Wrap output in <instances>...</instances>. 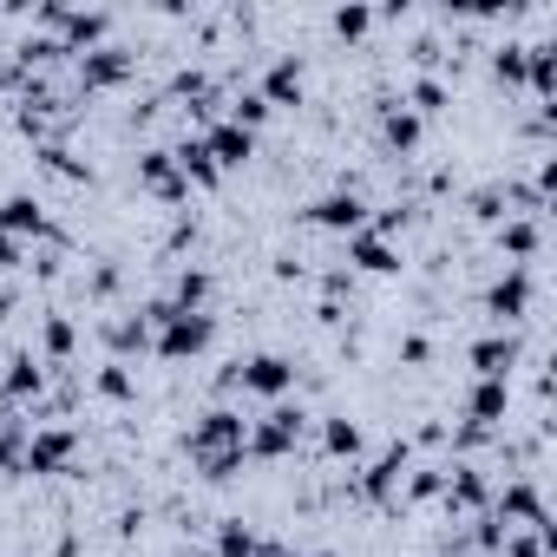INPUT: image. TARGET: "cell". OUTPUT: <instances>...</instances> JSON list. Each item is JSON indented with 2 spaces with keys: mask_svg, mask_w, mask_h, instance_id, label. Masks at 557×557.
<instances>
[{
  "mask_svg": "<svg viewBox=\"0 0 557 557\" xmlns=\"http://www.w3.org/2000/svg\"><path fill=\"white\" fill-rule=\"evenodd\" d=\"M269 119V106H262V92H243L236 106H230V125H243V132H256Z\"/></svg>",
  "mask_w": 557,
  "mask_h": 557,
  "instance_id": "28",
  "label": "cell"
},
{
  "mask_svg": "<svg viewBox=\"0 0 557 557\" xmlns=\"http://www.w3.org/2000/svg\"><path fill=\"white\" fill-rule=\"evenodd\" d=\"M0 426H8V400H0Z\"/></svg>",
  "mask_w": 557,
  "mask_h": 557,
  "instance_id": "43",
  "label": "cell"
},
{
  "mask_svg": "<svg viewBox=\"0 0 557 557\" xmlns=\"http://www.w3.org/2000/svg\"><path fill=\"white\" fill-rule=\"evenodd\" d=\"M40 394H47V368H40L34 355H14L8 374H0V400L14 407V400H40Z\"/></svg>",
  "mask_w": 557,
  "mask_h": 557,
  "instance_id": "15",
  "label": "cell"
},
{
  "mask_svg": "<svg viewBox=\"0 0 557 557\" xmlns=\"http://www.w3.org/2000/svg\"><path fill=\"white\" fill-rule=\"evenodd\" d=\"M505 557H550L544 544H537V531H505V544H498Z\"/></svg>",
  "mask_w": 557,
  "mask_h": 557,
  "instance_id": "34",
  "label": "cell"
},
{
  "mask_svg": "<svg viewBox=\"0 0 557 557\" xmlns=\"http://www.w3.org/2000/svg\"><path fill=\"white\" fill-rule=\"evenodd\" d=\"M309 223L315 230H335V236H355L361 223H368V197L348 184V190H329V197H315L309 203Z\"/></svg>",
  "mask_w": 557,
  "mask_h": 557,
  "instance_id": "7",
  "label": "cell"
},
{
  "mask_svg": "<svg viewBox=\"0 0 557 557\" xmlns=\"http://www.w3.org/2000/svg\"><path fill=\"white\" fill-rule=\"evenodd\" d=\"M453 479H446V505H459V511H492V492H485V472H472V466H446Z\"/></svg>",
  "mask_w": 557,
  "mask_h": 557,
  "instance_id": "18",
  "label": "cell"
},
{
  "mask_svg": "<svg viewBox=\"0 0 557 557\" xmlns=\"http://www.w3.org/2000/svg\"><path fill=\"white\" fill-rule=\"evenodd\" d=\"M164 302H171L177 315H190V309H203V302H210V275H203V269H184V275H177V289H171Z\"/></svg>",
  "mask_w": 557,
  "mask_h": 557,
  "instance_id": "26",
  "label": "cell"
},
{
  "mask_svg": "<svg viewBox=\"0 0 557 557\" xmlns=\"http://www.w3.org/2000/svg\"><path fill=\"white\" fill-rule=\"evenodd\" d=\"M14 315V289H0V322H8Z\"/></svg>",
  "mask_w": 557,
  "mask_h": 557,
  "instance_id": "41",
  "label": "cell"
},
{
  "mask_svg": "<svg viewBox=\"0 0 557 557\" xmlns=\"http://www.w3.org/2000/svg\"><path fill=\"white\" fill-rule=\"evenodd\" d=\"M138 184L158 190L164 203H184V197H190V184H184V171L171 164V151H145V158H138Z\"/></svg>",
  "mask_w": 557,
  "mask_h": 557,
  "instance_id": "12",
  "label": "cell"
},
{
  "mask_svg": "<svg viewBox=\"0 0 557 557\" xmlns=\"http://www.w3.org/2000/svg\"><path fill=\"white\" fill-rule=\"evenodd\" d=\"M21 453H27V433H0V479L21 466Z\"/></svg>",
  "mask_w": 557,
  "mask_h": 557,
  "instance_id": "37",
  "label": "cell"
},
{
  "mask_svg": "<svg viewBox=\"0 0 557 557\" xmlns=\"http://www.w3.org/2000/svg\"><path fill=\"white\" fill-rule=\"evenodd\" d=\"M498 249H505V256H511V269H518V262L537 249V216H511V223L498 230Z\"/></svg>",
  "mask_w": 557,
  "mask_h": 557,
  "instance_id": "24",
  "label": "cell"
},
{
  "mask_svg": "<svg viewBox=\"0 0 557 557\" xmlns=\"http://www.w3.org/2000/svg\"><path fill=\"white\" fill-rule=\"evenodd\" d=\"M171 164L184 171V184H216V177H223V171L210 164V151H203V138H184V145L171 151Z\"/></svg>",
  "mask_w": 557,
  "mask_h": 557,
  "instance_id": "21",
  "label": "cell"
},
{
  "mask_svg": "<svg viewBox=\"0 0 557 557\" xmlns=\"http://www.w3.org/2000/svg\"><path fill=\"white\" fill-rule=\"evenodd\" d=\"M106 400H132V374H125V361H112V368H99V381H92Z\"/></svg>",
  "mask_w": 557,
  "mask_h": 557,
  "instance_id": "30",
  "label": "cell"
},
{
  "mask_svg": "<svg viewBox=\"0 0 557 557\" xmlns=\"http://www.w3.org/2000/svg\"><path fill=\"white\" fill-rule=\"evenodd\" d=\"M190 557H210V550H190Z\"/></svg>",
  "mask_w": 557,
  "mask_h": 557,
  "instance_id": "44",
  "label": "cell"
},
{
  "mask_svg": "<svg viewBox=\"0 0 557 557\" xmlns=\"http://www.w3.org/2000/svg\"><path fill=\"white\" fill-rule=\"evenodd\" d=\"M125 79H132V53H125V47H99V53H86V60H79V86H86V92L125 86Z\"/></svg>",
  "mask_w": 557,
  "mask_h": 557,
  "instance_id": "10",
  "label": "cell"
},
{
  "mask_svg": "<svg viewBox=\"0 0 557 557\" xmlns=\"http://www.w3.org/2000/svg\"><path fill=\"white\" fill-rule=\"evenodd\" d=\"M440 106H446V86L440 79H413V106L407 112H440Z\"/></svg>",
  "mask_w": 557,
  "mask_h": 557,
  "instance_id": "33",
  "label": "cell"
},
{
  "mask_svg": "<svg viewBox=\"0 0 557 557\" xmlns=\"http://www.w3.org/2000/svg\"><path fill=\"white\" fill-rule=\"evenodd\" d=\"M348 262L355 269H374V275H387V269H400V249H394V236H374L368 223L348 236Z\"/></svg>",
  "mask_w": 557,
  "mask_h": 557,
  "instance_id": "14",
  "label": "cell"
},
{
  "mask_svg": "<svg viewBox=\"0 0 557 557\" xmlns=\"http://www.w3.org/2000/svg\"><path fill=\"white\" fill-rule=\"evenodd\" d=\"M381 138H387L394 151H413V145H420V112H407V106H387V112H381Z\"/></svg>",
  "mask_w": 557,
  "mask_h": 557,
  "instance_id": "23",
  "label": "cell"
},
{
  "mask_svg": "<svg viewBox=\"0 0 557 557\" xmlns=\"http://www.w3.org/2000/svg\"><path fill=\"white\" fill-rule=\"evenodd\" d=\"M0 79H8V73H0Z\"/></svg>",
  "mask_w": 557,
  "mask_h": 557,
  "instance_id": "45",
  "label": "cell"
},
{
  "mask_svg": "<svg viewBox=\"0 0 557 557\" xmlns=\"http://www.w3.org/2000/svg\"><path fill=\"white\" fill-rule=\"evenodd\" d=\"M203 151H210V164H216V171H236V164H249V158H256V132H243V125L216 119V125L203 132Z\"/></svg>",
  "mask_w": 557,
  "mask_h": 557,
  "instance_id": "9",
  "label": "cell"
},
{
  "mask_svg": "<svg viewBox=\"0 0 557 557\" xmlns=\"http://www.w3.org/2000/svg\"><path fill=\"white\" fill-rule=\"evenodd\" d=\"M223 387H243V394H256V400H283V394L296 387V361H283V355L236 361V368L223 374Z\"/></svg>",
  "mask_w": 557,
  "mask_h": 557,
  "instance_id": "2",
  "label": "cell"
},
{
  "mask_svg": "<svg viewBox=\"0 0 557 557\" xmlns=\"http://www.w3.org/2000/svg\"><path fill=\"white\" fill-rule=\"evenodd\" d=\"M66 355H73V322L53 315V322H47V361H66Z\"/></svg>",
  "mask_w": 557,
  "mask_h": 557,
  "instance_id": "32",
  "label": "cell"
},
{
  "mask_svg": "<svg viewBox=\"0 0 557 557\" xmlns=\"http://www.w3.org/2000/svg\"><path fill=\"white\" fill-rule=\"evenodd\" d=\"M210 342H216V315H203V309H190V315H171V322L151 335L158 361H190V355H203Z\"/></svg>",
  "mask_w": 557,
  "mask_h": 557,
  "instance_id": "3",
  "label": "cell"
},
{
  "mask_svg": "<svg viewBox=\"0 0 557 557\" xmlns=\"http://www.w3.org/2000/svg\"><path fill=\"white\" fill-rule=\"evenodd\" d=\"M472 537H479V550H498V544H505V518H498V511H479V531H472Z\"/></svg>",
  "mask_w": 557,
  "mask_h": 557,
  "instance_id": "36",
  "label": "cell"
},
{
  "mask_svg": "<svg viewBox=\"0 0 557 557\" xmlns=\"http://www.w3.org/2000/svg\"><path fill=\"white\" fill-rule=\"evenodd\" d=\"M524 79L537 99H550L557 92V47H524Z\"/></svg>",
  "mask_w": 557,
  "mask_h": 557,
  "instance_id": "22",
  "label": "cell"
},
{
  "mask_svg": "<svg viewBox=\"0 0 557 557\" xmlns=\"http://www.w3.org/2000/svg\"><path fill=\"white\" fill-rule=\"evenodd\" d=\"M407 472H413V446L400 440V446H387L368 472H361V498H374V505H394L400 498V485H407Z\"/></svg>",
  "mask_w": 557,
  "mask_h": 557,
  "instance_id": "6",
  "label": "cell"
},
{
  "mask_svg": "<svg viewBox=\"0 0 557 557\" xmlns=\"http://www.w3.org/2000/svg\"><path fill=\"white\" fill-rule=\"evenodd\" d=\"M302 407H283L275 400L269 413H262V426H249V440H243V453H256V459H283V453H296V440H302Z\"/></svg>",
  "mask_w": 557,
  "mask_h": 557,
  "instance_id": "4",
  "label": "cell"
},
{
  "mask_svg": "<svg viewBox=\"0 0 557 557\" xmlns=\"http://www.w3.org/2000/svg\"><path fill=\"white\" fill-rule=\"evenodd\" d=\"M243 440H249V420L243 413H230V407H210L190 433H184V446H190V459L203 466V479H230L249 453H243Z\"/></svg>",
  "mask_w": 557,
  "mask_h": 557,
  "instance_id": "1",
  "label": "cell"
},
{
  "mask_svg": "<svg viewBox=\"0 0 557 557\" xmlns=\"http://www.w3.org/2000/svg\"><path fill=\"white\" fill-rule=\"evenodd\" d=\"M492 73H498V79H524V47H498Z\"/></svg>",
  "mask_w": 557,
  "mask_h": 557,
  "instance_id": "38",
  "label": "cell"
},
{
  "mask_svg": "<svg viewBox=\"0 0 557 557\" xmlns=\"http://www.w3.org/2000/svg\"><path fill=\"white\" fill-rule=\"evenodd\" d=\"M73 453H79V433H73V426H40V433H27L21 472H66Z\"/></svg>",
  "mask_w": 557,
  "mask_h": 557,
  "instance_id": "5",
  "label": "cell"
},
{
  "mask_svg": "<svg viewBox=\"0 0 557 557\" xmlns=\"http://www.w3.org/2000/svg\"><path fill=\"white\" fill-rule=\"evenodd\" d=\"M256 557H289V550L283 544H256Z\"/></svg>",
  "mask_w": 557,
  "mask_h": 557,
  "instance_id": "42",
  "label": "cell"
},
{
  "mask_svg": "<svg viewBox=\"0 0 557 557\" xmlns=\"http://www.w3.org/2000/svg\"><path fill=\"white\" fill-rule=\"evenodd\" d=\"M53 27H60V40H53V47L86 60V53H99V47H106V34H112V14H60Z\"/></svg>",
  "mask_w": 557,
  "mask_h": 557,
  "instance_id": "8",
  "label": "cell"
},
{
  "mask_svg": "<svg viewBox=\"0 0 557 557\" xmlns=\"http://www.w3.org/2000/svg\"><path fill=\"white\" fill-rule=\"evenodd\" d=\"M472 216L498 223V216H505V190H479V197H472Z\"/></svg>",
  "mask_w": 557,
  "mask_h": 557,
  "instance_id": "39",
  "label": "cell"
},
{
  "mask_svg": "<svg viewBox=\"0 0 557 557\" xmlns=\"http://www.w3.org/2000/svg\"><path fill=\"white\" fill-rule=\"evenodd\" d=\"M0 230H8V236H40V230H47V210H40L27 190H14L8 203H0Z\"/></svg>",
  "mask_w": 557,
  "mask_h": 557,
  "instance_id": "19",
  "label": "cell"
},
{
  "mask_svg": "<svg viewBox=\"0 0 557 557\" xmlns=\"http://www.w3.org/2000/svg\"><path fill=\"white\" fill-rule=\"evenodd\" d=\"M524 309H531V275L524 269H505L498 283H492V296H485V315L492 322H518Z\"/></svg>",
  "mask_w": 557,
  "mask_h": 557,
  "instance_id": "11",
  "label": "cell"
},
{
  "mask_svg": "<svg viewBox=\"0 0 557 557\" xmlns=\"http://www.w3.org/2000/svg\"><path fill=\"white\" fill-rule=\"evenodd\" d=\"M433 492H446V472H440V466H426V472L407 479V498H433Z\"/></svg>",
  "mask_w": 557,
  "mask_h": 557,
  "instance_id": "35",
  "label": "cell"
},
{
  "mask_svg": "<svg viewBox=\"0 0 557 557\" xmlns=\"http://www.w3.org/2000/svg\"><path fill=\"white\" fill-rule=\"evenodd\" d=\"M14 262H21V236L0 230V269H14Z\"/></svg>",
  "mask_w": 557,
  "mask_h": 557,
  "instance_id": "40",
  "label": "cell"
},
{
  "mask_svg": "<svg viewBox=\"0 0 557 557\" xmlns=\"http://www.w3.org/2000/svg\"><path fill=\"white\" fill-rule=\"evenodd\" d=\"M492 511H498V518H505V531H511V524H531V531H537V524H544V518H550V511H544V498H537V485H531V479H518V485H505V492H498V505H492Z\"/></svg>",
  "mask_w": 557,
  "mask_h": 557,
  "instance_id": "13",
  "label": "cell"
},
{
  "mask_svg": "<svg viewBox=\"0 0 557 557\" xmlns=\"http://www.w3.org/2000/svg\"><path fill=\"white\" fill-rule=\"evenodd\" d=\"M322 453L329 459H355L361 453V426L355 420H322Z\"/></svg>",
  "mask_w": 557,
  "mask_h": 557,
  "instance_id": "27",
  "label": "cell"
},
{
  "mask_svg": "<svg viewBox=\"0 0 557 557\" xmlns=\"http://www.w3.org/2000/svg\"><path fill=\"white\" fill-rule=\"evenodd\" d=\"M296 99H302V60L283 53V60L262 73V106H296Z\"/></svg>",
  "mask_w": 557,
  "mask_h": 557,
  "instance_id": "17",
  "label": "cell"
},
{
  "mask_svg": "<svg viewBox=\"0 0 557 557\" xmlns=\"http://www.w3.org/2000/svg\"><path fill=\"white\" fill-rule=\"evenodd\" d=\"M518 368V342L511 335H485V342H472V374L479 381H505Z\"/></svg>",
  "mask_w": 557,
  "mask_h": 557,
  "instance_id": "16",
  "label": "cell"
},
{
  "mask_svg": "<svg viewBox=\"0 0 557 557\" xmlns=\"http://www.w3.org/2000/svg\"><path fill=\"white\" fill-rule=\"evenodd\" d=\"M112 348H119V355H132V348H151V329H145V315H138V322H112Z\"/></svg>",
  "mask_w": 557,
  "mask_h": 557,
  "instance_id": "29",
  "label": "cell"
},
{
  "mask_svg": "<svg viewBox=\"0 0 557 557\" xmlns=\"http://www.w3.org/2000/svg\"><path fill=\"white\" fill-rule=\"evenodd\" d=\"M368 27H374V14H368V8H335V34H342V40H361Z\"/></svg>",
  "mask_w": 557,
  "mask_h": 557,
  "instance_id": "31",
  "label": "cell"
},
{
  "mask_svg": "<svg viewBox=\"0 0 557 557\" xmlns=\"http://www.w3.org/2000/svg\"><path fill=\"white\" fill-rule=\"evenodd\" d=\"M466 413H472V426H479V433H492V426L505 420V381H479V387H472V400H466Z\"/></svg>",
  "mask_w": 557,
  "mask_h": 557,
  "instance_id": "20",
  "label": "cell"
},
{
  "mask_svg": "<svg viewBox=\"0 0 557 557\" xmlns=\"http://www.w3.org/2000/svg\"><path fill=\"white\" fill-rule=\"evenodd\" d=\"M256 544H262V537H256L243 518H223V524H216V550H210V557H256Z\"/></svg>",
  "mask_w": 557,
  "mask_h": 557,
  "instance_id": "25",
  "label": "cell"
}]
</instances>
